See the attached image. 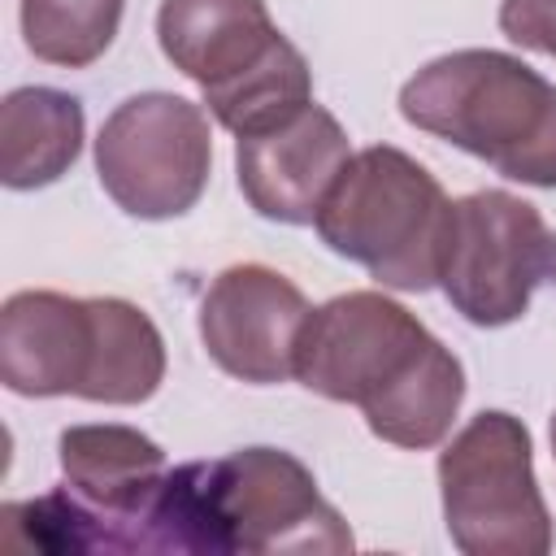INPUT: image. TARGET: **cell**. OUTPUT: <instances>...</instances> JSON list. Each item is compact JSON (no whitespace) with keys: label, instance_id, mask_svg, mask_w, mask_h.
<instances>
[{"label":"cell","instance_id":"cell-1","mask_svg":"<svg viewBox=\"0 0 556 556\" xmlns=\"http://www.w3.org/2000/svg\"><path fill=\"white\" fill-rule=\"evenodd\" d=\"M295 378L334 404H356L382 443L413 452L443 443L465 400L460 361L382 291H348L313 308Z\"/></svg>","mask_w":556,"mask_h":556},{"label":"cell","instance_id":"cell-2","mask_svg":"<svg viewBox=\"0 0 556 556\" xmlns=\"http://www.w3.org/2000/svg\"><path fill=\"white\" fill-rule=\"evenodd\" d=\"M143 552H352V530L317 478L278 447L191 460L161 478L143 513Z\"/></svg>","mask_w":556,"mask_h":556},{"label":"cell","instance_id":"cell-3","mask_svg":"<svg viewBox=\"0 0 556 556\" xmlns=\"http://www.w3.org/2000/svg\"><path fill=\"white\" fill-rule=\"evenodd\" d=\"M0 378L13 395L30 400L143 404L165 378V343L130 300L17 291L0 313Z\"/></svg>","mask_w":556,"mask_h":556},{"label":"cell","instance_id":"cell-4","mask_svg":"<svg viewBox=\"0 0 556 556\" xmlns=\"http://www.w3.org/2000/svg\"><path fill=\"white\" fill-rule=\"evenodd\" d=\"M400 113L513 182L556 187V87L508 52L460 48L421 65L400 87Z\"/></svg>","mask_w":556,"mask_h":556},{"label":"cell","instance_id":"cell-5","mask_svg":"<svg viewBox=\"0 0 556 556\" xmlns=\"http://www.w3.org/2000/svg\"><path fill=\"white\" fill-rule=\"evenodd\" d=\"M161 52L235 135H261L313 104L304 52L274 26L265 0H161Z\"/></svg>","mask_w":556,"mask_h":556},{"label":"cell","instance_id":"cell-6","mask_svg":"<svg viewBox=\"0 0 556 556\" xmlns=\"http://www.w3.org/2000/svg\"><path fill=\"white\" fill-rule=\"evenodd\" d=\"M447 208L439 178L400 148H365L334 178L317 208V235L330 252L356 261L395 291L439 282Z\"/></svg>","mask_w":556,"mask_h":556},{"label":"cell","instance_id":"cell-7","mask_svg":"<svg viewBox=\"0 0 556 556\" xmlns=\"http://www.w3.org/2000/svg\"><path fill=\"white\" fill-rule=\"evenodd\" d=\"M439 495L447 534L465 556H543L552 547L530 430L513 413H478L439 452Z\"/></svg>","mask_w":556,"mask_h":556},{"label":"cell","instance_id":"cell-8","mask_svg":"<svg viewBox=\"0 0 556 556\" xmlns=\"http://www.w3.org/2000/svg\"><path fill=\"white\" fill-rule=\"evenodd\" d=\"M556 278V230L513 191H473L452 200L439 287L473 326H508L530 295Z\"/></svg>","mask_w":556,"mask_h":556},{"label":"cell","instance_id":"cell-9","mask_svg":"<svg viewBox=\"0 0 556 556\" xmlns=\"http://www.w3.org/2000/svg\"><path fill=\"white\" fill-rule=\"evenodd\" d=\"M213 135L200 104L143 91L122 100L96 139V174L109 200L143 222L182 217L208 187Z\"/></svg>","mask_w":556,"mask_h":556},{"label":"cell","instance_id":"cell-10","mask_svg":"<svg viewBox=\"0 0 556 556\" xmlns=\"http://www.w3.org/2000/svg\"><path fill=\"white\" fill-rule=\"evenodd\" d=\"M308 300L269 265H230L200 300L204 352L239 382L274 387L295 378V348Z\"/></svg>","mask_w":556,"mask_h":556},{"label":"cell","instance_id":"cell-11","mask_svg":"<svg viewBox=\"0 0 556 556\" xmlns=\"http://www.w3.org/2000/svg\"><path fill=\"white\" fill-rule=\"evenodd\" d=\"M56 447L65 486L83 500L87 552H143V513L169 473L165 452L130 426H70Z\"/></svg>","mask_w":556,"mask_h":556},{"label":"cell","instance_id":"cell-12","mask_svg":"<svg viewBox=\"0 0 556 556\" xmlns=\"http://www.w3.org/2000/svg\"><path fill=\"white\" fill-rule=\"evenodd\" d=\"M348 161H352L348 130L321 104H308L291 122L261 135H243L235 143L243 200L261 217L287 222V226L317 222V208Z\"/></svg>","mask_w":556,"mask_h":556},{"label":"cell","instance_id":"cell-13","mask_svg":"<svg viewBox=\"0 0 556 556\" xmlns=\"http://www.w3.org/2000/svg\"><path fill=\"white\" fill-rule=\"evenodd\" d=\"M83 152V104L56 87H17L0 104V182L35 191Z\"/></svg>","mask_w":556,"mask_h":556},{"label":"cell","instance_id":"cell-14","mask_svg":"<svg viewBox=\"0 0 556 556\" xmlns=\"http://www.w3.org/2000/svg\"><path fill=\"white\" fill-rule=\"evenodd\" d=\"M122 9L126 0H22V39L35 61L83 70L109 52Z\"/></svg>","mask_w":556,"mask_h":556},{"label":"cell","instance_id":"cell-15","mask_svg":"<svg viewBox=\"0 0 556 556\" xmlns=\"http://www.w3.org/2000/svg\"><path fill=\"white\" fill-rule=\"evenodd\" d=\"M500 30L521 48L556 56V0H504Z\"/></svg>","mask_w":556,"mask_h":556},{"label":"cell","instance_id":"cell-16","mask_svg":"<svg viewBox=\"0 0 556 556\" xmlns=\"http://www.w3.org/2000/svg\"><path fill=\"white\" fill-rule=\"evenodd\" d=\"M552 447H556V417H552Z\"/></svg>","mask_w":556,"mask_h":556}]
</instances>
